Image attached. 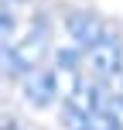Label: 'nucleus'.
<instances>
[{"label": "nucleus", "instance_id": "obj_1", "mask_svg": "<svg viewBox=\"0 0 123 130\" xmlns=\"http://www.w3.org/2000/svg\"><path fill=\"white\" fill-rule=\"evenodd\" d=\"M58 79H62L58 69H34L31 75H24V96H27V103L51 106L55 96H58Z\"/></svg>", "mask_w": 123, "mask_h": 130}]
</instances>
